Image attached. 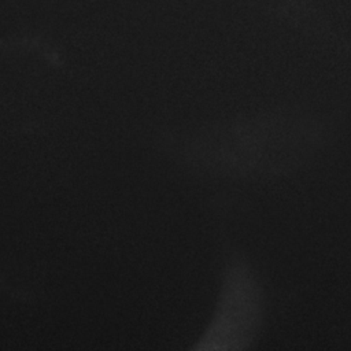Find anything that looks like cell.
Masks as SVG:
<instances>
[{
  "instance_id": "6da1fadb",
  "label": "cell",
  "mask_w": 351,
  "mask_h": 351,
  "mask_svg": "<svg viewBox=\"0 0 351 351\" xmlns=\"http://www.w3.org/2000/svg\"><path fill=\"white\" fill-rule=\"evenodd\" d=\"M263 318V291L255 273L243 258L232 256L225 263L210 321L192 348L197 351L247 350L258 339Z\"/></svg>"
}]
</instances>
